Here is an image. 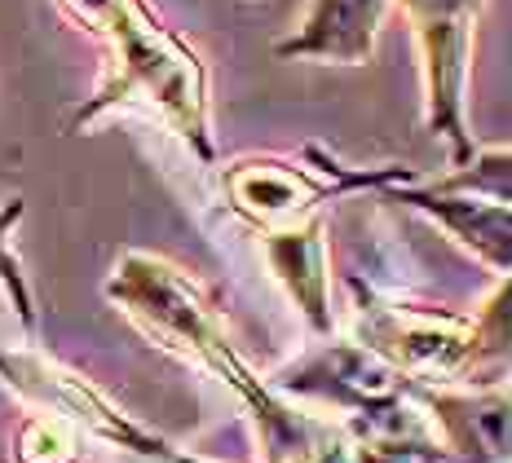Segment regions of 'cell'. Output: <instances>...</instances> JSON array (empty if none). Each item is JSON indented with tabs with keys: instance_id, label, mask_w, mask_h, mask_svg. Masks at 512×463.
I'll list each match as a JSON object with an SVG mask.
<instances>
[{
	"instance_id": "6da1fadb",
	"label": "cell",
	"mask_w": 512,
	"mask_h": 463,
	"mask_svg": "<svg viewBox=\"0 0 512 463\" xmlns=\"http://www.w3.org/2000/svg\"><path fill=\"white\" fill-rule=\"evenodd\" d=\"M106 300L146 340L208 371L239 397L261 441V463H407L398 450L349 433L340 419L301 411L292 397L261 380L226 331L212 296L164 256L124 252L106 278Z\"/></svg>"
},
{
	"instance_id": "7a4b0ae2",
	"label": "cell",
	"mask_w": 512,
	"mask_h": 463,
	"mask_svg": "<svg viewBox=\"0 0 512 463\" xmlns=\"http://www.w3.org/2000/svg\"><path fill=\"white\" fill-rule=\"evenodd\" d=\"M76 23L106 45V75L71 115V133L115 111H146L190 146L204 168H217L208 115V71L199 53L159 23L146 0H58Z\"/></svg>"
},
{
	"instance_id": "3957f363",
	"label": "cell",
	"mask_w": 512,
	"mask_h": 463,
	"mask_svg": "<svg viewBox=\"0 0 512 463\" xmlns=\"http://www.w3.org/2000/svg\"><path fill=\"white\" fill-rule=\"evenodd\" d=\"M415 168L407 164H384V168H349L332 159L323 146H305L301 159L283 155H248L221 168V195L226 208L252 230L270 234L301 225L309 217H323V203L340 199L349 190H384L415 186Z\"/></svg>"
},
{
	"instance_id": "277c9868",
	"label": "cell",
	"mask_w": 512,
	"mask_h": 463,
	"mask_svg": "<svg viewBox=\"0 0 512 463\" xmlns=\"http://www.w3.org/2000/svg\"><path fill=\"white\" fill-rule=\"evenodd\" d=\"M0 380H5V389L14 397H23L31 411L67 419L84 437L128 450V455L146 463H212L204 455H195V450L168 441L155 428H146L137 415L120 411L98 384L84 380L80 371L45 358L36 349H0Z\"/></svg>"
},
{
	"instance_id": "5b68a950",
	"label": "cell",
	"mask_w": 512,
	"mask_h": 463,
	"mask_svg": "<svg viewBox=\"0 0 512 463\" xmlns=\"http://www.w3.org/2000/svg\"><path fill=\"white\" fill-rule=\"evenodd\" d=\"M393 5L402 9L420 53L424 124L446 146L451 168H464L477 150L468 133V62L486 0H393Z\"/></svg>"
},
{
	"instance_id": "8992f818",
	"label": "cell",
	"mask_w": 512,
	"mask_h": 463,
	"mask_svg": "<svg viewBox=\"0 0 512 463\" xmlns=\"http://www.w3.org/2000/svg\"><path fill=\"white\" fill-rule=\"evenodd\" d=\"M349 340L384 358L411 384L455 389L468 358V314L433 309L407 296H384L354 278V331H349Z\"/></svg>"
},
{
	"instance_id": "52a82bcc",
	"label": "cell",
	"mask_w": 512,
	"mask_h": 463,
	"mask_svg": "<svg viewBox=\"0 0 512 463\" xmlns=\"http://www.w3.org/2000/svg\"><path fill=\"white\" fill-rule=\"evenodd\" d=\"M442 463H512V384L495 389H437L420 384Z\"/></svg>"
},
{
	"instance_id": "ba28073f",
	"label": "cell",
	"mask_w": 512,
	"mask_h": 463,
	"mask_svg": "<svg viewBox=\"0 0 512 463\" xmlns=\"http://www.w3.org/2000/svg\"><path fill=\"white\" fill-rule=\"evenodd\" d=\"M261 252L270 265L274 283L287 292L296 314L318 340L336 336V309H332V256H327V221L309 217L287 230L261 234Z\"/></svg>"
},
{
	"instance_id": "9c48e42d",
	"label": "cell",
	"mask_w": 512,
	"mask_h": 463,
	"mask_svg": "<svg viewBox=\"0 0 512 463\" xmlns=\"http://www.w3.org/2000/svg\"><path fill=\"white\" fill-rule=\"evenodd\" d=\"M393 0H309L305 18L287 40L274 45L283 62H336L362 67L371 62Z\"/></svg>"
},
{
	"instance_id": "30bf717a",
	"label": "cell",
	"mask_w": 512,
	"mask_h": 463,
	"mask_svg": "<svg viewBox=\"0 0 512 463\" xmlns=\"http://www.w3.org/2000/svg\"><path fill=\"white\" fill-rule=\"evenodd\" d=\"M384 199L407 203V208L424 212L437 230L455 247H464L482 269L499 278H512V208L473 195H437L429 186H393Z\"/></svg>"
},
{
	"instance_id": "8fae6325",
	"label": "cell",
	"mask_w": 512,
	"mask_h": 463,
	"mask_svg": "<svg viewBox=\"0 0 512 463\" xmlns=\"http://www.w3.org/2000/svg\"><path fill=\"white\" fill-rule=\"evenodd\" d=\"M495 384H512V278H499L495 292L468 314V358L455 389Z\"/></svg>"
},
{
	"instance_id": "7c38bea8",
	"label": "cell",
	"mask_w": 512,
	"mask_h": 463,
	"mask_svg": "<svg viewBox=\"0 0 512 463\" xmlns=\"http://www.w3.org/2000/svg\"><path fill=\"white\" fill-rule=\"evenodd\" d=\"M420 186L437 190V195H473L512 208V146L473 150V159L464 168H446L433 181H420Z\"/></svg>"
},
{
	"instance_id": "4fadbf2b",
	"label": "cell",
	"mask_w": 512,
	"mask_h": 463,
	"mask_svg": "<svg viewBox=\"0 0 512 463\" xmlns=\"http://www.w3.org/2000/svg\"><path fill=\"white\" fill-rule=\"evenodd\" d=\"M84 459V433L58 415L31 411L14 428V463H80Z\"/></svg>"
},
{
	"instance_id": "5bb4252c",
	"label": "cell",
	"mask_w": 512,
	"mask_h": 463,
	"mask_svg": "<svg viewBox=\"0 0 512 463\" xmlns=\"http://www.w3.org/2000/svg\"><path fill=\"white\" fill-rule=\"evenodd\" d=\"M23 199H5L0 203V287H5L9 305H14L18 322H23V331L31 336L36 331V296H31V283H27V269L18 261L14 252V230L18 221H23Z\"/></svg>"
}]
</instances>
